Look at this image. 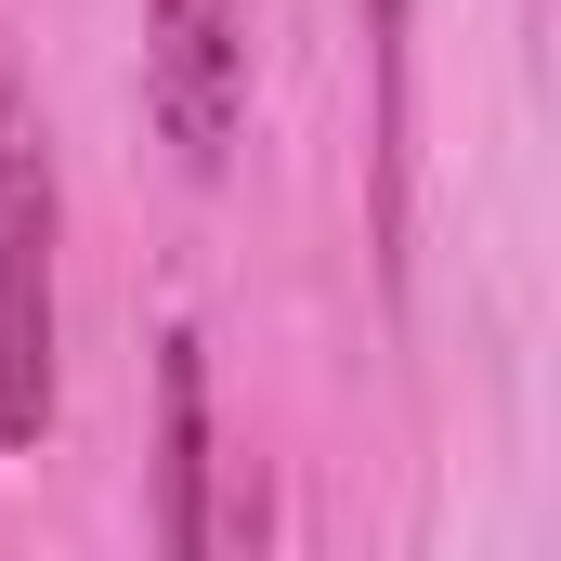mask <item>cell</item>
<instances>
[{
    "mask_svg": "<svg viewBox=\"0 0 561 561\" xmlns=\"http://www.w3.org/2000/svg\"><path fill=\"white\" fill-rule=\"evenodd\" d=\"M157 549L170 561L222 549V510H209V340L196 327L157 340Z\"/></svg>",
    "mask_w": 561,
    "mask_h": 561,
    "instance_id": "3957f363",
    "label": "cell"
},
{
    "mask_svg": "<svg viewBox=\"0 0 561 561\" xmlns=\"http://www.w3.org/2000/svg\"><path fill=\"white\" fill-rule=\"evenodd\" d=\"M144 92L183 170H222L249 118V0H144Z\"/></svg>",
    "mask_w": 561,
    "mask_h": 561,
    "instance_id": "7a4b0ae2",
    "label": "cell"
},
{
    "mask_svg": "<svg viewBox=\"0 0 561 561\" xmlns=\"http://www.w3.org/2000/svg\"><path fill=\"white\" fill-rule=\"evenodd\" d=\"M53 131L0 53V444H39L53 431Z\"/></svg>",
    "mask_w": 561,
    "mask_h": 561,
    "instance_id": "6da1fadb",
    "label": "cell"
}]
</instances>
